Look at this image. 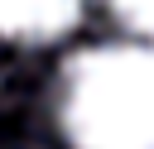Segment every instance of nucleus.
<instances>
[{
	"mask_svg": "<svg viewBox=\"0 0 154 149\" xmlns=\"http://www.w3.org/2000/svg\"><path fill=\"white\" fill-rule=\"evenodd\" d=\"M72 149H154V48L101 43L77 53L58 82Z\"/></svg>",
	"mask_w": 154,
	"mask_h": 149,
	"instance_id": "1",
	"label": "nucleus"
},
{
	"mask_svg": "<svg viewBox=\"0 0 154 149\" xmlns=\"http://www.w3.org/2000/svg\"><path fill=\"white\" fill-rule=\"evenodd\" d=\"M82 0H0V34L24 43H48L72 29Z\"/></svg>",
	"mask_w": 154,
	"mask_h": 149,
	"instance_id": "2",
	"label": "nucleus"
},
{
	"mask_svg": "<svg viewBox=\"0 0 154 149\" xmlns=\"http://www.w3.org/2000/svg\"><path fill=\"white\" fill-rule=\"evenodd\" d=\"M111 10H116L130 29H140V34L154 38V0H111Z\"/></svg>",
	"mask_w": 154,
	"mask_h": 149,
	"instance_id": "3",
	"label": "nucleus"
}]
</instances>
